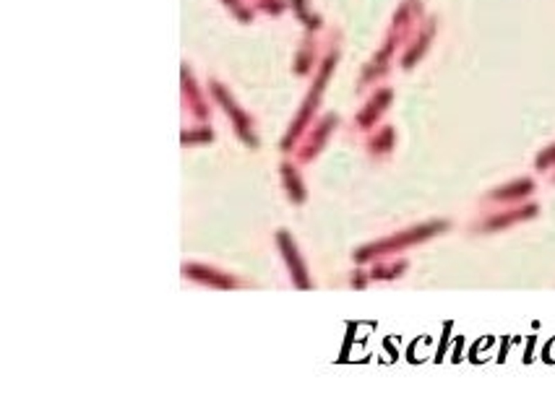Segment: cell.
Returning a JSON list of instances; mask_svg holds the SVG:
<instances>
[{
    "mask_svg": "<svg viewBox=\"0 0 555 416\" xmlns=\"http://www.w3.org/2000/svg\"><path fill=\"white\" fill-rule=\"evenodd\" d=\"M446 226H448L446 221H428V224H420V226H414V229H404V232H399L396 237L378 239V242H373V245L360 247L358 253H355V260H358V263H365L370 257H378V255H386V253L404 250V247H409V245H417V242H423L428 237L443 232Z\"/></svg>",
    "mask_w": 555,
    "mask_h": 416,
    "instance_id": "obj_1",
    "label": "cell"
},
{
    "mask_svg": "<svg viewBox=\"0 0 555 416\" xmlns=\"http://www.w3.org/2000/svg\"><path fill=\"white\" fill-rule=\"evenodd\" d=\"M276 245H279V253H282L284 263L290 268V276H292L294 287L297 289H310V276H308V266H305V260L300 257L297 253V245H294L292 235L287 232V229H279L276 232Z\"/></svg>",
    "mask_w": 555,
    "mask_h": 416,
    "instance_id": "obj_2",
    "label": "cell"
},
{
    "mask_svg": "<svg viewBox=\"0 0 555 416\" xmlns=\"http://www.w3.org/2000/svg\"><path fill=\"white\" fill-rule=\"evenodd\" d=\"M214 94H217V99L222 102L224 112H227L229 118H232V125H235V133L240 136V141H243V143H248L251 149H258V138H256V133H253L248 115H245V112H243V109H240L238 105L232 102V96H229L219 84H214Z\"/></svg>",
    "mask_w": 555,
    "mask_h": 416,
    "instance_id": "obj_3",
    "label": "cell"
},
{
    "mask_svg": "<svg viewBox=\"0 0 555 416\" xmlns=\"http://www.w3.org/2000/svg\"><path fill=\"white\" fill-rule=\"evenodd\" d=\"M183 273L188 278L198 281V284H206V287H214V289H235V287H240L238 278H232L229 273H222V271H217V268L201 266V263H185Z\"/></svg>",
    "mask_w": 555,
    "mask_h": 416,
    "instance_id": "obj_4",
    "label": "cell"
},
{
    "mask_svg": "<svg viewBox=\"0 0 555 416\" xmlns=\"http://www.w3.org/2000/svg\"><path fill=\"white\" fill-rule=\"evenodd\" d=\"M334 125H337V115H326V118L321 120L316 125V130L310 133V141L305 143V149L300 151V161H310L316 159L318 154H321V149H324V143H326V138L331 136V130H334Z\"/></svg>",
    "mask_w": 555,
    "mask_h": 416,
    "instance_id": "obj_5",
    "label": "cell"
},
{
    "mask_svg": "<svg viewBox=\"0 0 555 416\" xmlns=\"http://www.w3.org/2000/svg\"><path fill=\"white\" fill-rule=\"evenodd\" d=\"M534 214H537V206H524V208L511 211V214L493 216V219H488V221L482 224V229H485V232H495V229H503V226L513 224V221H522V219H529V216H534Z\"/></svg>",
    "mask_w": 555,
    "mask_h": 416,
    "instance_id": "obj_6",
    "label": "cell"
},
{
    "mask_svg": "<svg viewBox=\"0 0 555 416\" xmlns=\"http://www.w3.org/2000/svg\"><path fill=\"white\" fill-rule=\"evenodd\" d=\"M282 180L284 188H287V195L292 203H303L305 201V185L300 180V174L294 170L292 164H282Z\"/></svg>",
    "mask_w": 555,
    "mask_h": 416,
    "instance_id": "obj_7",
    "label": "cell"
},
{
    "mask_svg": "<svg viewBox=\"0 0 555 416\" xmlns=\"http://www.w3.org/2000/svg\"><path fill=\"white\" fill-rule=\"evenodd\" d=\"M534 190V182L532 180H516L511 185H506L501 190L493 192V198L495 201H511V198H522V195H529Z\"/></svg>",
    "mask_w": 555,
    "mask_h": 416,
    "instance_id": "obj_8",
    "label": "cell"
},
{
    "mask_svg": "<svg viewBox=\"0 0 555 416\" xmlns=\"http://www.w3.org/2000/svg\"><path fill=\"white\" fill-rule=\"evenodd\" d=\"M386 102H389V91H383V94L378 96L376 102H370L368 109H365V112H362V115H360V118H358L360 125H370L373 120L378 118V112H381V109H383V105H386Z\"/></svg>",
    "mask_w": 555,
    "mask_h": 416,
    "instance_id": "obj_9",
    "label": "cell"
},
{
    "mask_svg": "<svg viewBox=\"0 0 555 416\" xmlns=\"http://www.w3.org/2000/svg\"><path fill=\"white\" fill-rule=\"evenodd\" d=\"M391 141H394V130L391 128H386L381 133V136H378V138L373 141V143H370V149H376V151H389L391 149Z\"/></svg>",
    "mask_w": 555,
    "mask_h": 416,
    "instance_id": "obj_10",
    "label": "cell"
},
{
    "mask_svg": "<svg viewBox=\"0 0 555 416\" xmlns=\"http://www.w3.org/2000/svg\"><path fill=\"white\" fill-rule=\"evenodd\" d=\"M211 138H214V133L209 128H201V130H193V133H183V136H180L183 143H196V141H211Z\"/></svg>",
    "mask_w": 555,
    "mask_h": 416,
    "instance_id": "obj_11",
    "label": "cell"
},
{
    "mask_svg": "<svg viewBox=\"0 0 555 416\" xmlns=\"http://www.w3.org/2000/svg\"><path fill=\"white\" fill-rule=\"evenodd\" d=\"M407 268V263H396V266L391 268H376L370 276L373 278H391V276H399V271H404Z\"/></svg>",
    "mask_w": 555,
    "mask_h": 416,
    "instance_id": "obj_12",
    "label": "cell"
},
{
    "mask_svg": "<svg viewBox=\"0 0 555 416\" xmlns=\"http://www.w3.org/2000/svg\"><path fill=\"white\" fill-rule=\"evenodd\" d=\"M550 161H555V146H550V149L545 151L543 156H537V167H540V170H545Z\"/></svg>",
    "mask_w": 555,
    "mask_h": 416,
    "instance_id": "obj_13",
    "label": "cell"
},
{
    "mask_svg": "<svg viewBox=\"0 0 555 416\" xmlns=\"http://www.w3.org/2000/svg\"><path fill=\"white\" fill-rule=\"evenodd\" d=\"M352 284H355V287H358V289H362V284H365V278H362V276H355V281H352Z\"/></svg>",
    "mask_w": 555,
    "mask_h": 416,
    "instance_id": "obj_14",
    "label": "cell"
}]
</instances>
